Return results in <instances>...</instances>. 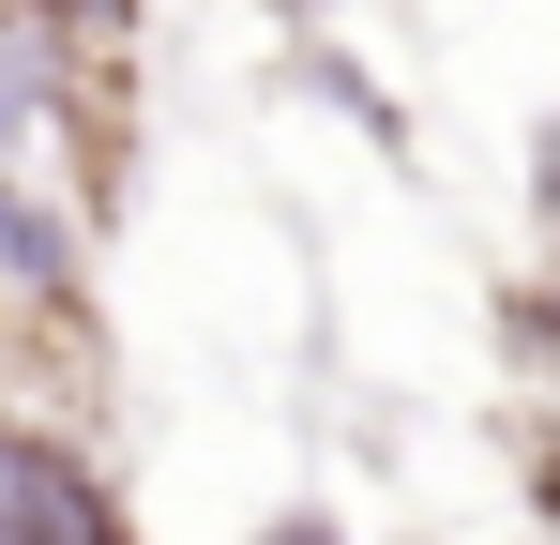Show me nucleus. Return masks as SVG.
I'll return each instance as SVG.
<instances>
[{
  "label": "nucleus",
  "instance_id": "3",
  "mask_svg": "<svg viewBox=\"0 0 560 545\" xmlns=\"http://www.w3.org/2000/svg\"><path fill=\"white\" fill-rule=\"evenodd\" d=\"M77 77H92V61H77V46H61L31 0H0V182L61 152V121H77Z\"/></svg>",
  "mask_w": 560,
  "mask_h": 545
},
{
  "label": "nucleus",
  "instance_id": "4",
  "mask_svg": "<svg viewBox=\"0 0 560 545\" xmlns=\"http://www.w3.org/2000/svg\"><path fill=\"white\" fill-rule=\"evenodd\" d=\"M77 61H137V31H152V0H31Z\"/></svg>",
  "mask_w": 560,
  "mask_h": 545
},
{
  "label": "nucleus",
  "instance_id": "6",
  "mask_svg": "<svg viewBox=\"0 0 560 545\" xmlns=\"http://www.w3.org/2000/svg\"><path fill=\"white\" fill-rule=\"evenodd\" d=\"M243 545H364V531H349L334 500H288V515H258V531H243Z\"/></svg>",
  "mask_w": 560,
  "mask_h": 545
},
{
  "label": "nucleus",
  "instance_id": "2",
  "mask_svg": "<svg viewBox=\"0 0 560 545\" xmlns=\"http://www.w3.org/2000/svg\"><path fill=\"white\" fill-rule=\"evenodd\" d=\"M0 545H152L121 469L31 394H0Z\"/></svg>",
  "mask_w": 560,
  "mask_h": 545
},
{
  "label": "nucleus",
  "instance_id": "1",
  "mask_svg": "<svg viewBox=\"0 0 560 545\" xmlns=\"http://www.w3.org/2000/svg\"><path fill=\"white\" fill-rule=\"evenodd\" d=\"M92 212L61 197L46 167H15L0 182V349H106V288H92Z\"/></svg>",
  "mask_w": 560,
  "mask_h": 545
},
{
  "label": "nucleus",
  "instance_id": "5",
  "mask_svg": "<svg viewBox=\"0 0 560 545\" xmlns=\"http://www.w3.org/2000/svg\"><path fill=\"white\" fill-rule=\"evenodd\" d=\"M515 485H530V515L560 545V409H515Z\"/></svg>",
  "mask_w": 560,
  "mask_h": 545
},
{
  "label": "nucleus",
  "instance_id": "7",
  "mask_svg": "<svg viewBox=\"0 0 560 545\" xmlns=\"http://www.w3.org/2000/svg\"><path fill=\"white\" fill-rule=\"evenodd\" d=\"M530 212L560 228V106H546V137H530Z\"/></svg>",
  "mask_w": 560,
  "mask_h": 545
}]
</instances>
